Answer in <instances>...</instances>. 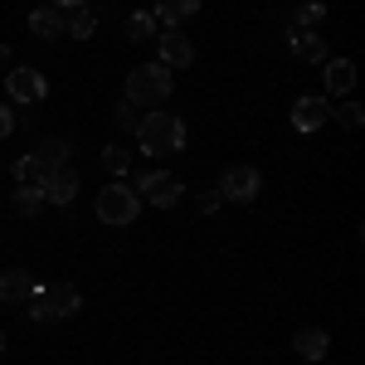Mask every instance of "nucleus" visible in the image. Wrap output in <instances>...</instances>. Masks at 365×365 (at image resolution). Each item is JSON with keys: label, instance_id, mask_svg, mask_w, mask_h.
I'll return each mask as SVG.
<instances>
[{"label": "nucleus", "instance_id": "nucleus-22", "mask_svg": "<svg viewBox=\"0 0 365 365\" xmlns=\"http://www.w3.org/2000/svg\"><path fill=\"white\" fill-rule=\"evenodd\" d=\"M327 20V5L322 0H307V5H297V15H292V25H302V29H317Z\"/></svg>", "mask_w": 365, "mask_h": 365}, {"label": "nucleus", "instance_id": "nucleus-19", "mask_svg": "<svg viewBox=\"0 0 365 365\" xmlns=\"http://www.w3.org/2000/svg\"><path fill=\"white\" fill-rule=\"evenodd\" d=\"M122 34H127L132 44H141V39L161 34V29H156V15H151V10H132V15H127V25H122Z\"/></svg>", "mask_w": 365, "mask_h": 365}, {"label": "nucleus", "instance_id": "nucleus-24", "mask_svg": "<svg viewBox=\"0 0 365 365\" xmlns=\"http://www.w3.org/2000/svg\"><path fill=\"white\" fill-rule=\"evenodd\" d=\"M331 117H336V122H341V127H346V132H356V127H361V122H365L361 103H341V108H331Z\"/></svg>", "mask_w": 365, "mask_h": 365}, {"label": "nucleus", "instance_id": "nucleus-28", "mask_svg": "<svg viewBox=\"0 0 365 365\" xmlns=\"http://www.w3.org/2000/svg\"><path fill=\"white\" fill-rule=\"evenodd\" d=\"M54 10H78V5H88V0H49Z\"/></svg>", "mask_w": 365, "mask_h": 365}, {"label": "nucleus", "instance_id": "nucleus-4", "mask_svg": "<svg viewBox=\"0 0 365 365\" xmlns=\"http://www.w3.org/2000/svg\"><path fill=\"white\" fill-rule=\"evenodd\" d=\"M141 215V195L132 190V185H103V195H98V220L113 229H127L137 225Z\"/></svg>", "mask_w": 365, "mask_h": 365}, {"label": "nucleus", "instance_id": "nucleus-3", "mask_svg": "<svg viewBox=\"0 0 365 365\" xmlns=\"http://www.w3.org/2000/svg\"><path fill=\"white\" fill-rule=\"evenodd\" d=\"M25 302H29L34 322H58V317H73V312L83 307V292L73 282H49V287H34Z\"/></svg>", "mask_w": 365, "mask_h": 365}, {"label": "nucleus", "instance_id": "nucleus-5", "mask_svg": "<svg viewBox=\"0 0 365 365\" xmlns=\"http://www.w3.org/2000/svg\"><path fill=\"white\" fill-rule=\"evenodd\" d=\"M137 185H141L137 195L146 200V205H156V210H175V205H180V190H185L180 175H170V170H146Z\"/></svg>", "mask_w": 365, "mask_h": 365}, {"label": "nucleus", "instance_id": "nucleus-10", "mask_svg": "<svg viewBox=\"0 0 365 365\" xmlns=\"http://www.w3.org/2000/svg\"><path fill=\"white\" fill-rule=\"evenodd\" d=\"M73 200H78V170L73 166L49 170V180H44V205H73Z\"/></svg>", "mask_w": 365, "mask_h": 365}, {"label": "nucleus", "instance_id": "nucleus-7", "mask_svg": "<svg viewBox=\"0 0 365 365\" xmlns=\"http://www.w3.org/2000/svg\"><path fill=\"white\" fill-rule=\"evenodd\" d=\"M5 93L15 98V103H44V93H49V83H44V73L39 68H10L5 73Z\"/></svg>", "mask_w": 365, "mask_h": 365}, {"label": "nucleus", "instance_id": "nucleus-18", "mask_svg": "<svg viewBox=\"0 0 365 365\" xmlns=\"http://www.w3.org/2000/svg\"><path fill=\"white\" fill-rule=\"evenodd\" d=\"M29 29H34L39 39H58V34H63V10H54V5L34 10V15H29Z\"/></svg>", "mask_w": 365, "mask_h": 365}, {"label": "nucleus", "instance_id": "nucleus-27", "mask_svg": "<svg viewBox=\"0 0 365 365\" xmlns=\"http://www.w3.org/2000/svg\"><path fill=\"white\" fill-rule=\"evenodd\" d=\"M200 210H205V215L220 210V190H205V195H200Z\"/></svg>", "mask_w": 365, "mask_h": 365}, {"label": "nucleus", "instance_id": "nucleus-2", "mask_svg": "<svg viewBox=\"0 0 365 365\" xmlns=\"http://www.w3.org/2000/svg\"><path fill=\"white\" fill-rule=\"evenodd\" d=\"M170 88H175V73H170L166 63H141L127 73V103H137V108H156V103H166Z\"/></svg>", "mask_w": 365, "mask_h": 365}, {"label": "nucleus", "instance_id": "nucleus-8", "mask_svg": "<svg viewBox=\"0 0 365 365\" xmlns=\"http://www.w3.org/2000/svg\"><path fill=\"white\" fill-rule=\"evenodd\" d=\"M156 44H161V58H156V63H166V68H190V63H195V49H190V39H185L180 29H161Z\"/></svg>", "mask_w": 365, "mask_h": 365}, {"label": "nucleus", "instance_id": "nucleus-12", "mask_svg": "<svg viewBox=\"0 0 365 365\" xmlns=\"http://www.w3.org/2000/svg\"><path fill=\"white\" fill-rule=\"evenodd\" d=\"M29 292H34V278H29L25 268H5V273H0V307L25 302Z\"/></svg>", "mask_w": 365, "mask_h": 365}, {"label": "nucleus", "instance_id": "nucleus-30", "mask_svg": "<svg viewBox=\"0 0 365 365\" xmlns=\"http://www.w3.org/2000/svg\"><path fill=\"white\" fill-rule=\"evenodd\" d=\"M0 356H5V336H0Z\"/></svg>", "mask_w": 365, "mask_h": 365}, {"label": "nucleus", "instance_id": "nucleus-1", "mask_svg": "<svg viewBox=\"0 0 365 365\" xmlns=\"http://www.w3.org/2000/svg\"><path fill=\"white\" fill-rule=\"evenodd\" d=\"M137 141L146 156H175V151H185V122L166 108H156L137 122Z\"/></svg>", "mask_w": 365, "mask_h": 365}, {"label": "nucleus", "instance_id": "nucleus-11", "mask_svg": "<svg viewBox=\"0 0 365 365\" xmlns=\"http://www.w3.org/2000/svg\"><path fill=\"white\" fill-rule=\"evenodd\" d=\"M287 49H292L297 58H307V63H322V58H327V39H322L317 29L292 25V29H287Z\"/></svg>", "mask_w": 365, "mask_h": 365}, {"label": "nucleus", "instance_id": "nucleus-25", "mask_svg": "<svg viewBox=\"0 0 365 365\" xmlns=\"http://www.w3.org/2000/svg\"><path fill=\"white\" fill-rule=\"evenodd\" d=\"M117 122H122V127H132V132H137V103H127V98H122V103H117Z\"/></svg>", "mask_w": 365, "mask_h": 365}, {"label": "nucleus", "instance_id": "nucleus-15", "mask_svg": "<svg viewBox=\"0 0 365 365\" xmlns=\"http://www.w3.org/2000/svg\"><path fill=\"white\" fill-rule=\"evenodd\" d=\"M195 10H200V0H156V10H151V15H156L166 29H180Z\"/></svg>", "mask_w": 365, "mask_h": 365}, {"label": "nucleus", "instance_id": "nucleus-16", "mask_svg": "<svg viewBox=\"0 0 365 365\" xmlns=\"http://www.w3.org/2000/svg\"><path fill=\"white\" fill-rule=\"evenodd\" d=\"M93 29H98V15H93V5L63 10V34H68V39H93Z\"/></svg>", "mask_w": 365, "mask_h": 365}, {"label": "nucleus", "instance_id": "nucleus-23", "mask_svg": "<svg viewBox=\"0 0 365 365\" xmlns=\"http://www.w3.org/2000/svg\"><path fill=\"white\" fill-rule=\"evenodd\" d=\"M103 170H108V175H127V170H132V156H127L122 146H103Z\"/></svg>", "mask_w": 365, "mask_h": 365}, {"label": "nucleus", "instance_id": "nucleus-6", "mask_svg": "<svg viewBox=\"0 0 365 365\" xmlns=\"http://www.w3.org/2000/svg\"><path fill=\"white\" fill-rule=\"evenodd\" d=\"M258 190H263V175H258V166H229L225 175H220V200L249 205V200H258Z\"/></svg>", "mask_w": 365, "mask_h": 365}, {"label": "nucleus", "instance_id": "nucleus-17", "mask_svg": "<svg viewBox=\"0 0 365 365\" xmlns=\"http://www.w3.org/2000/svg\"><path fill=\"white\" fill-rule=\"evenodd\" d=\"M49 161H39V156H20L15 161V180L20 185H29V190H44V180H49Z\"/></svg>", "mask_w": 365, "mask_h": 365}, {"label": "nucleus", "instance_id": "nucleus-13", "mask_svg": "<svg viewBox=\"0 0 365 365\" xmlns=\"http://www.w3.org/2000/svg\"><path fill=\"white\" fill-rule=\"evenodd\" d=\"M322 63H327V93L331 98H346L356 88V63L351 58H322Z\"/></svg>", "mask_w": 365, "mask_h": 365}, {"label": "nucleus", "instance_id": "nucleus-29", "mask_svg": "<svg viewBox=\"0 0 365 365\" xmlns=\"http://www.w3.org/2000/svg\"><path fill=\"white\" fill-rule=\"evenodd\" d=\"M5 63H10V49H5V44H0V68H5Z\"/></svg>", "mask_w": 365, "mask_h": 365}, {"label": "nucleus", "instance_id": "nucleus-26", "mask_svg": "<svg viewBox=\"0 0 365 365\" xmlns=\"http://www.w3.org/2000/svg\"><path fill=\"white\" fill-rule=\"evenodd\" d=\"M10 132H15V117H10V108H5V103H0V141L10 137Z\"/></svg>", "mask_w": 365, "mask_h": 365}, {"label": "nucleus", "instance_id": "nucleus-21", "mask_svg": "<svg viewBox=\"0 0 365 365\" xmlns=\"http://www.w3.org/2000/svg\"><path fill=\"white\" fill-rule=\"evenodd\" d=\"M15 210H20L25 220H34V215L44 210V190H29V185H20V190H15Z\"/></svg>", "mask_w": 365, "mask_h": 365}, {"label": "nucleus", "instance_id": "nucleus-9", "mask_svg": "<svg viewBox=\"0 0 365 365\" xmlns=\"http://www.w3.org/2000/svg\"><path fill=\"white\" fill-rule=\"evenodd\" d=\"M331 122V103L327 98H297L292 103V127L297 132H322Z\"/></svg>", "mask_w": 365, "mask_h": 365}, {"label": "nucleus", "instance_id": "nucleus-14", "mask_svg": "<svg viewBox=\"0 0 365 365\" xmlns=\"http://www.w3.org/2000/svg\"><path fill=\"white\" fill-rule=\"evenodd\" d=\"M292 351H297L302 361H322V356L331 351V336H327L322 327H302V331L292 336Z\"/></svg>", "mask_w": 365, "mask_h": 365}, {"label": "nucleus", "instance_id": "nucleus-20", "mask_svg": "<svg viewBox=\"0 0 365 365\" xmlns=\"http://www.w3.org/2000/svg\"><path fill=\"white\" fill-rule=\"evenodd\" d=\"M34 156H39V161H49V166H68V156H73V146H68V141H44V146H39V151H34Z\"/></svg>", "mask_w": 365, "mask_h": 365}]
</instances>
